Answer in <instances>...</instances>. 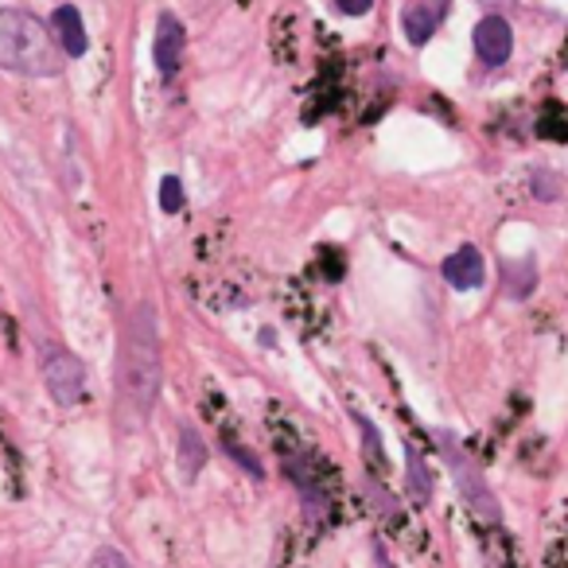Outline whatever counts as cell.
<instances>
[{
  "label": "cell",
  "instance_id": "4fadbf2b",
  "mask_svg": "<svg viewBox=\"0 0 568 568\" xmlns=\"http://www.w3.org/2000/svg\"><path fill=\"white\" fill-rule=\"evenodd\" d=\"M160 206H164V214L183 211V183L175 180V175H164V180H160Z\"/></svg>",
  "mask_w": 568,
  "mask_h": 568
},
{
  "label": "cell",
  "instance_id": "6da1fadb",
  "mask_svg": "<svg viewBox=\"0 0 568 568\" xmlns=\"http://www.w3.org/2000/svg\"><path fill=\"white\" fill-rule=\"evenodd\" d=\"M121 405L141 425L152 417L164 386V355H160V320L152 304L129 312L125 343H121Z\"/></svg>",
  "mask_w": 568,
  "mask_h": 568
},
{
  "label": "cell",
  "instance_id": "8992f818",
  "mask_svg": "<svg viewBox=\"0 0 568 568\" xmlns=\"http://www.w3.org/2000/svg\"><path fill=\"white\" fill-rule=\"evenodd\" d=\"M452 12V0H409L402 12V28H405V40L413 43V48H420V43H428L436 32H440L444 17Z\"/></svg>",
  "mask_w": 568,
  "mask_h": 568
},
{
  "label": "cell",
  "instance_id": "2e32d148",
  "mask_svg": "<svg viewBox=\"0 0 568 568\" xmlns=\"http://www.w3.org/2000/svg\"><path fill=\"white\" fill-rule=\"evenodd\" d=\"M534 191H537L541 199H557V195H560L557 175H552V172H537V175H534Z\"/></svg>",
  "mask_w": 568,
  "mask_h": 568
},
{
  "label": "cell",
  "instance_id": "7c38bea8",
  "mask_svg": "<svg viewBox=\"0 0 568 568\" xmlns=\"http://www.w3.org/2000/svg\"><path fill=\"white\" fill-rule=\"evenodd\" d=\"M409 456V490L420 498V503H428L433 498V475H428V467H425V459L417 456V452H405Z\"/></svg>",
  "mask_w": 568,
  "mask_h": 568
},
{
  "label": "cell",
  "instance_id": "277c9868",
  "mask_svg": "<svg viewBox=\"0 0 568 568\" xmlns=\"http://www.w3.org/2000/svg\"><path fill=\"white\" fill-rule=\"evenodd\" d=\"M43 386H48L51 402L71 409L87 397V366L82 358H74L71 351L51 347L48 358H43Z\"/></svg>",
  "mask_w": 568,
  "mask_h": 568
},
{
  "label": "cell",
  "instance_id": "5bb4252c",
  "mask_svg": "<svg viewBox=\"0 0 568 568\" xmlns=\"http://www.w3.org/2000/svg\"><path fill=\"white\" fill-rule=\"evenodd\" d=\"M358 428H363V444H366V459H371V467L378 471L382 467V444H378V428L371 425V420L363 417V413H355Z\"/></svg>",
  "mask_w": 568,
  "mask_h": 568
},
{
  "label": "cell",
  "instance_id": "5b68a950",
  "mask_svg": "<svg viewBox=\"0 0 568 568\" xmlns=\"http://www.w3.org/2000/svg\"><path fill=\"white\" fill-rule=\"evenodd\" d=\"M514 51V28L506 17L490 12L475 24V55L483 59V67H503Z\"/></svg>",
  "mask_w": 568,
  "mask_h": 568
},
{
  "label": "cell",
  "instance_id": "8fae6325",
  "mask_svg": "<svg viewBox=\"0 0 568 568\" xmlns=\"http://www.w3.org/2000/svg\"><path fill=\"white\" fill-rule=\"evenodd\" d=\"M506 293L510 296H529L534 293V261H518V265H510V261H506Z\"/></svg>",
  "mask_w": 568,
  "mask_h": 568
},
{
  "label": "cell",
  "instance_id": "9c48e42d",
  "mask_svg": "<svg viewBox=\"0 0 568 568\" xmlns=\"http://www.w3.org/2000/svg\"><path fill=\"white\" fill-rule=\"evenodd\" d=\"M51 36H55L59 51L67 59H82L90 51V36L87 24H82V12L74 4H59L55 17H51Z\"/></svg>",
  "mask_w": 568,
  "mask_h": 568
},
{
  "label": "cell",
  "instance_id": "30bf717a",
  "mask_svg": "<svg viewBox=\"0 0 568 568\" xmlns=\"http://www.w3.org/2000/svg\"><path fill=\"white\" fill-rule=\"evenodd\" d=\"M206 464V444L199 440L195 428H180V471L183 479H195Z\"/></svg>",
  "mask_w": 568,
  "mask_h": 568
},
{
  "label": "cell",
  "instance_id": "52a82bcc",
  "mask_svg": "<svg viewBox=\"0 0 568 568\" xmlns=\"http://www.w3.org/2000/svg\"><path fill=\"white\" fill-rule=\"evenodd\" d=\"M444 281L452 284V288H459V293H471V288H483V281H487V261H483V253L475 250V245H459L456 253H448L440 265Z\"/></svg>",
  "mask_w": 568,
  "mask_h": 568
},
{
  "label": "cell",
  "instance_id": "9a60e30c",
  "mask_svg": "<svg viewBox=\"0 0 568 568\" xmlns=\"http://www.w3.org/2000/svg\"><path fill=\"white\" fill-rule=\"evenodd\" d=\"M90 568H133V565H129L121 549H113V545H102V549L90 557Z\"/></svg>",
  "mask_w": 568,
  "mask_h": 568
},
{
  "label": "cell",
  "instance_id": "3957f363",
  "mask_svg": "<svg viewBox=\"0 0 568 568\" xmlns=\"http://www.w3.org/2000/svg\"><path fill=\"white\" fill-rule=\"evenodd\" d=\"M436 440H440L444 459H448L452 475H456V487H459V495H464V503L471 506L479 518L498 521V498L490 495V487H487V479H483L479 464H475V459L467 456L464 448H459V440L452 433H436Z\"/></svg>",
  "mask_w": 568,
  "mask_h": 568
},
{
  "label": "cell",
  "instance_id": "ba28073f",
  "mask_svg": "<svg viewBox=\"0 0 568 568\" xmlns=\"http://www.w3.org/2000/svg\"><path fill=\"white\" fill-rule=\"evenodd\" d=\"M183 43H187L183 24L172 17V12H164V17H160V28H156V43H152V59H156V71L164 74V79H172V74L180 71Z\"/></svg>",
  "mask_w": 568,
  "mask_h": 568
},
{
  "label": "cell",
  "instance_id": "7a4b0ae2",
  "mask_svg": "<svg viewBox=\"0 0 568 568\" xmlns=\"http://www.w3.org/2000/svg\"><path fill=\"white\" fill-rule=\"evenodd\" d=\"M0 71L28 79H55L63 71V51L40 17L24 9H0Z\"/></svg>",
  "mask_w": 568,
  "mask_h": 568
},
{
  "label": "cell",
  "instance_id": "e0dca14e",
  "mask_svg": "<svg viewBox=\"0 0 568 568\" xmlns=\"http://www.w3.org/2000/svg\"><path fill=\"white\" fill-rule=\"evenodd\" d=\"M339 4V12H347V17H366V12L374 9V0H335Z\"/></svg>",
  "mask_w": 568,
  "mask_h": 568
}]
</instances>
